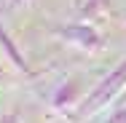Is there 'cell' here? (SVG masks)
<instances>
[{"label":"cell","instance_id":"obj_1","mask_svg":"<svg viewBox=\"0 0 126 123\" xmlns=\"http://www.w3.org/2000/svg\"><path fill=\"white\" fill-rule=\"evenodd\" d=\"M124 78H126V62L121 64V67H118V70H115V75H113V78H107V80L102 83L99 88H97V94L91 96V107H97L102 99H107V96H110V94H113V91H115V88L121 86L118 80H124Z\"/></svg>","mask_w":126,"mask_h":123}]
</instances>
